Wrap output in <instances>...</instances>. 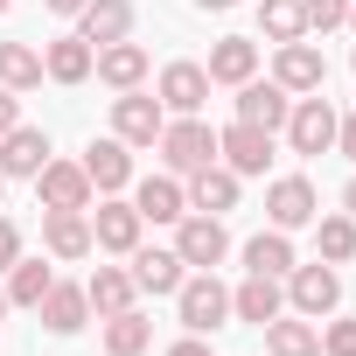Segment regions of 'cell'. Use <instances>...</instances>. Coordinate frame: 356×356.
<instances>
[{
  "instance_id": "cell-1",
  "label": "cell",
  "mask_w": 356,
  "mask_h": 356,
  "mask_svg": "<svg viewBox=\"0 0 356 356\" xmlns=\"http://www.w3.org/2000/svg\"><path fill=\"white\" fill-rule=\"evenodd\" d=\"M175 307H182V328H189V335H217V328L231 321V293H224L217 273L182 280V286H175Z\"/></svg>"
},
{
  "instance_id": "cell-2",
  "label": "cell",
  "mask_w": 356,
  "mask_h": 356,
  "mask_svg": "<svg viewBox=\"0 0 356 356\" xmlns=\"http://www.w3.org/2000/svg\"><path fill=\"white\" fill-rule=\"evenodd\" d=\"M161 161H168V175H196V168H210L217 161V133L203 126V119H175V126H161Z\"/></svg>"
},
{
  "instance_id": "cell-3",
  "label": "cell",
  "mask_w": 356,
  "mask_h": 356,
  "mask_svg": "<svg viewBox=\"0 0 356 356\" xmlns=\"http://www.w3.org/2000/svg\"><path fill=\"white\" fill-rule=\"evenodd\" d=\"M35 196H42V210H91V175H84V161H42Z\"/></svg>"
},
{
  "instance_id": "cell-4",
  "label": "cell",
  "mask_w": 356,
  "mask_h": 356,
  "mask_svg": "<svg viewBox=\"0 0 356 356\" xmlns=\"http://www.w3.org/2000/svg\"><path fill=\"white\" fill-rule=\"evenodd\" d=\"M266 217H273V231H300V224H314V217H321L314 182H307V175H280V182L266 189Z\"/></svg>"
},
{
  "instance_id": "cell-5",
  "label": "cell",
  "mask_w": 356,
  "mask_h": 356,
  "mask_svg": "<svg viewBox=\"0 0 356 356\" xmlns=\"http://www.w3.org/2000/svg\"><path fill=\"white\" fill-rule=\"evenodd\" d=\"M175 252H182V266L196 273H217L231 238H224V217H182V231H175Z\"/></svg>"
},
{
  "instance_id": "cell-6",
  "label": "cell",
  "mask_w": 356,
  "mask_h": 356,
  "mask_svg": "<svg viewBox=\"0 0 356 356\" xmlns=\"http://www.w3.org/2000/svg\"><path fill=\"white\" fill-rule=\"evenodd\" d=\"M161 126H168L161 98H140V91H119V98H112V133H119L126 147H154Z\"/></svg>"
},
{
  "instance_id": "cell-7",
  "label": "cell",
  "mask_w": 356,
  "mask_h": 356,
  "mask_svg": "<svg viewBox=\"0 0 356 356\" xmlns=\"http://www.w3.org/2000/svg\"><path fill=\"white\" fill-rule=\"evenodd\" d=\"M335 105L328 98H300L293 112H286V140H293V154H328L335 147Z\"/></svg>"
},
{
  "instance_id": "cell-8",
  "label": "cell",
  "mask_w": 356,
  "mask_h": 356,
  "mask_svg": "<svg viewBox=\"0 0 356 356\" xmlns=\"http://www.w3.org/2000/svg\"><path fill=\"white\" fill-rule=\"evenodd\" d=\"M217 161H224L231 175H266V161H273V133L238 119L231 133H217Z\"/></svg>"
},
{
  "instance_id": "cell-9",
  "label": "cell",
  "mask_w": 356,
  "mask_h": 356,
  "mask_svg": "<svg viewBox=\"0 0 356 356\" xmlns=\"http://www.w3.org/2000/svg\"><path fill=\"white\" fill-rule=\"evenodd\" d=\"M286 300H293L307 321H321V314L342 300V280H335L328 266H293V273H286Z\"/></svg>"
},
{
  "instance_id": "cell-10",
  "label": "cell",
  "mask_w": 356,
  "mask_h": 356,
  "mask_svg": "<svg viewBox=\"0 0 356 356\" xmlns=\"http://www.w3.org/2000/svg\"><path fill=\"white\" fill-rule=\"evenodd\" d=\"M203 98H210V70H203V63H168V70H161V112L196 119Z\"/></svg>"
},
{
  "instance_id": "cell-11",
  "label": "cell",
  "mask_w": 356,
  "mask_h": 356,
  "mask_svg": "<svg viewBox=\"0 0 356 356\" xmlns=\"http://www.w3.org/2000/svg\"><path fill=\"white\" fill-rule=\"evenodd\" d=\"M133 210H140V224H182L189 217V189L175 182V175H147L140 196H133Z\"/></svg>"
},
{
  "instance_id": "cell-12",
  "label": "cell",
  "mask_w": 356,
  "mask_h": 356,
  "mask_svg": "<svg viewBox=\"0 0 356 356\" xmlns=\"http://www.w3.org/2000/svg\"><path fill=\"white\" fill-rule=\"evenodd\" d=\"M273 84H280V91H321V84H328V63H321V49H314V42H280Z\"/></svg>"
},
{
  "instance_id": "cell-13",
  "label": "cell",
  "mask_w": 356,
  "mask_h": 356,
  "mask_svg": "<svg viewBox=\"0 0 356 356\" xmlns=\"http://www.w3.org/2000/svg\"><path fill=\"white\" fill-rule=\"evenodd\" d=\"M286 112H293V91H280V84H259V77H245V84H238V119H245V126H266V133H280V126H286Z\"/></svg>"
},
{
  "instance_id": "cell-14",
  "label": "cell",
  "mask_w": 356,
  "mask_h": 356,
  "mask_svg": "<svg viewBox=\"0 0 356 356\" xmlns=\"http://www.w3.org/2000/svg\"><path fill=\"white\" fill-rule=\"evenodd\" d=\"M77 35H84L91 49H105V42H126V35H133V0H84Z\"/></svg>"
},
{
  "instance_id": "cell-15",
  "label": "cell",
  "mask_w": 356,
  "mask_h": 356,
  "mask_svg": "<svg viewBox=\"0 0 356 356\" xmlns=\"http://www.w3.org/2000/svg\"><path fill=\"white\" fill-rule=\"evenodd\" d=\"M84 175H91V189H98V196H119V189L133 182V154H126V140H119V133H112V140H91Z\"/></svg>"
},
{
  "instance_id": "cell-16",
  "label": "cell",
  "mask_w": 356,
  "mask_h": 356,
  "mask_svg": "<svg viewBox=\"0 0 356 356\" xmlns=\"http://www.w3.org/2000/svg\"><path fill=\"white\" fill-rule=\"evenodd\" d=\"M91 245L98 252H133L140 245V210L133 203H98L91 210Z\"/></svg>"
},
{
  "instance_id": "cell-17",
  "label": "cell",
  "mask_w": 356,
  "mask_h": 356,
  "mask_svg": "<svg viewBox=\"0 0 356 356\" xmlns=\"http://www.w3.org/2000/svg\"><path fill=\"white\" fill-rule=\"evenodd\" d=\"M91 321V300H84V286H70V280H49V293H42V328L49 335H77Z\"/></svg>"
},
{
  "instance_id": "cell-18",
  "label": "cell",
  "mask_w": 356,
  "mask_h": 356,
  "mask_svg": "<svg viewBox=\"0 0 356 356\" xmlns=\"http://www.w3.org/2000/svg\"><path fill=\"white\" fill-rule=\"evenodd\" d=\"M189 210H203V217H224V210H238V175L231 168H196L189 175Z\"/></svg>"
},
{
  "instance_id": "cell-19",
  "label": "cell",
  "mask_w": 356,
  "mask_h": 356,
  "mask_svg": "<svg viewBox=\"0 0 356 356\" xmlns=\"http://www.w3.org/2000/svg\"><path fill=\"white\" fill-rule=\"evenodd\" d=\"M42 161H49V133L42 126L0 133V175H42Z\"/></svg>"
},
{
  "instance_id": "cell-20",
  "label": "cell",
  "mask_w": 356,
  "mask_h": 356,
  "mask_svg": "<svg viewBox=\"0 0 356 356\" xmlns=\"http://www.w3.org/2000/svg\"><path fill=\"white\" fill-rule=\"evenodd\" d=\"M91 63H98V49H91L84 35H56V42L42 49V77H56V84H84Z\"/></svg>"
},
{
  "instance_id": "cell-21",
  "label": "cell",
  "mask_w": 356,
  "mask_h": 356,
  "mask_svg": "<svg viewBox=\"0 0 356 356\" xmlns=\"http://www.w3.org/2000/svg\"><path fill=\"white\" fill-rule=\"evenodd\" d=\"M42 245H49V259H84L91 252V217L84 210H49L42 217Z\"/></svg>"
},
{
  "instance_id": "cell-22",
  "label": "cell",
  "mask_w": 356,
  "mask_h": 356,
  "mask_svg": "<svg viewBox=\"0 0 356 356\" xmlns=\"http://www.w3.org/2000/svg\"><path fill=\"white\" fill-rule=\"evenodd\" d=\"M91 70H98L112 91H140V77H147V49H140V42H105Z\"/></svg>"
},
{
  "instance_id": "cell-23",
  "label": "cell",
  "mask_w": 356,
  "mask_h": 356,
  "mask_svg": "<svg viewBox=\"0 0 356 356\" xmlns=\"http://www.w3.org/2000/svg\"><path fill=\"white\" fill-rule=\"evenodd\" d=\"M189 273H182V252H140L133 245V286L140 293H175Z\"/></svg>"
},
{
  "instance_id": "cell-24",
  "label": "cell",
  "mask_w": 356,
  "mask_h": 356,
  "mask_svg": "<svg viewBox=\"0 0 356 356\" xmlns=\"http://www.w3.org/2000/svg\"><path fill=\"white\" fill-rule=\"evenodd\" d=\"M210 84H245L252 70H259V42H245V35H224L217 49H210Z\"/></svg>"
},
{
  "instance_id": "cell-25",
  "label": "cell",
  "mask_w": 356,
  "mask_h": 356,
  "mask_svg": "<svg viewBox=\"0 0 356 356\" xmlns=\"http://www.w3.org/2000/svg\"><path fill=\"white\" fill-rule=\"evenodd\" d=\"M133 293H140V286H133V273H126V266H98V273L84 280V300H91L98 314H126V307H133Z\"/></svg>"
},
{
  "instance_id": "cell-26",
  "label": "cell",
  "mask_w": 356,
  "mask_h": 356,
  "mask_svg": "<svg viewBox=\"0 0 356 356\" xmlns=\"http://www.w3.org/2000/svg\"><path fill=\"white\" fill-rule=\"evenodd\" d=\"M280 307H286V293H280V280H273V273H252V280L231 293V314H245V321H259V328H266Z\"/></svg>"
},
{
  "instance_id": "cell-27",
  "label": "cell",
  "mask_w": 356,
  "mask_h": 356,
  "mask_svg": "<svg viewBox=\"0 0 356 356\" xmlns=\"http://www.w3.org/2000/svg\"><path fill=\"white\" fill-rule=\"evenodd\" d=\"M266 349H273V356H321V328L273 314V321H266Z\"/></svg>"
},
{
  "instance_id": "cell-28",
  "label": "cell",
  "mask_w": 356,
  "mask_h": 356,
  "mask_svg": "<svg viewBox=\"0 0 356 356\" xmlns=\"http://www.w3.org/2000/svg\"><path fill=\"white\" fill-rule=\"evenodd\" d=\"M35 84H42V49L0 42V91H35Z\"/></svg>"
},
{
  "instance_id": "cell-29",
  "label": "cell",
  "mask_w": 356,
  "mask_h": 356,
  "mask_svg": "<svg viewBox=\"0 0 356 356\" xmlns=\"http://www.w3.org/2000/svg\"><path fill=\"white\" fill-rule=\"evenodd\" d=\"M49 266L42 259H15L8 266V307H42V293H49Z\"/></svg>"
},
{
  "instance_id": "cell-30",
  "label": "cell",
  "mask_w": 356,
  "mask_h": 356,
  "mask_svg": "<svg viewBox=\"0 0 356 356\" xmlns=\"http://www.w3.org/2000/svg\"><path fill=\"white\" fill-rule=\"evenodd\" d=\"M245 266H252V273L286 280V273H293V245H286V231H259V238L245 245Z\"/></svg>"
},
{
  "instance_id": "cell-31",
  "label": "cell",
  "mask_w": 356,
  "mask_h": 356,
  "mask_svg": "<svg viewBox=\"0 0 356 356\" xmlns=\"http://www.w3.org/2000/svg\"><path fill=\"white\" fill-rule=\"evenodd\" d=\"M147 342H154V321L147 314H133V307L126 314H105V349L112 356H140Z\"/></svg>"
},
{
  "instance_id": "cell-32",
  "label": "cell",
  "mask_w": 356,
  "mask_h": 356,
  "mask_svg": "<svg viewBox=\"0 0 356 356\" xmlns=\"http://www.w3.org/2000/svg\"><path fill=\"white\" fill-rule=\"evenodd\" d=\"M259 29L273 42H300L307 35V15H300V0H259Z\"/></svg>"
},
{
  "instance_id": "cell-33",
  "label": "cell",
  "mask_w": 356,
  "mask_h": 356,
  "mask_svg": "<svg viewBox=\"0 0 356 356\" xmlns=\"http://www.w3.org/2000/svg\"><path fill=\"white\" fill-rule=\"evenodd\" d=\"M321 259L328 266L356 259V217H321Z\"/></svg>"
},
{
  "instance_id": "cell-34",
  "label": "cell",
  "mask_w": 356,
  "mask_h": 356,
  "mask_svg": "<svg viewBox=\"0 0 356 356\" xmlns=\"http://www.w3.org/2000/svg\"><path fill=\"white\" fill-rule=\"evenodd\" d=\"M300 15H307V29H342L349 0H300Z\"/></svg>"
},
{
  "instance_id": "cell-35",
  "label": "cell",
  "mask_w": 356,
  "mask_h": 356,
  "mask_svg": "<svg viewBox=\"0 0 356 356\" xmlns=\"http://www.w3.org/2000/svg\"><path fill=\"white\" fill-rule=\"evenodd\" d=\"M321 356H356V321H328L321 328Z\"/></svg>"
},
{
  "instance_id": "cell-36",
  "label": "cell",
  "mask_w": 356,
  "mask_h": 356,
  "mask_svg": "<svg viewBox=\"0 0 356 356\" xmlns=\"http://www.w3.org/2000/svg\"><path fill=\"white\" fill-rule=\"evenodd\" d=\"M15 259H22V231H15V224H8V217H0V273H8V266H15Z\"/></svg>"
},
{
  "instance_id": "cell-37",
  "label": "cell",
  "mask_w": 356,
  "mask_h": 356,
  "mask_svg": "<svg viewBox=\"0 0 356 356\" xmlns=\"http://www.w3.org/2000/svg\"><path fill=\"white\" fill-rule=\"evenodd\" d=\"M22 126V105H15V91H0V133H15Z\"/></svg>"
},
{
  "instance_id": "cell-38",
  "label": "cell",
  "mask_w": 356,
  "mask_h": 356,
  "mask_svg": "<svg viewBox=\"0 0 356 356\" xmlns=\"http://www.w3.org/2000/svg\"><path fill=\"white\" fill-rule=\"evenodd\" d=\"M335 147H342V154H349V161H356V112H349V119H342V126H335Z\"/></svg>"
},
{
  "instance_id": "cell-39",
  "label": "cell",
  "mask_w": 356,
  "mask_h": 356,
  "mask_svg": "<svg viewBox=\"0 0 356 356\" xmlns=\"http://www.w3.org/2000/svg\"><path fill=\"white\" fill-rule=\"evenodd\" d=\"M168 356H210V342H203V335H182V342H175Z\"/></svg>"
},
{
  "instance_id": "cell-40",
  "label": "cell",
  "mask_w": 356,
  "mask_h": 356,
  "mask_svg": "<svg viewBox=\"0 0 356 356\" xmlns=\"http://www.w3.org/2000/svg\"><path fill=\"white\" fill-rule=\"evenodd\" d=\"M49 8H56V15H84V0H49Z\"/></svg>"
},
{
  "instance_id": "cell-41",
  "label": "cell",
  "mask_w": 356,
  "mask_h": 356,
  "mask_svg": "<svg viewBox=\"0 0 356 356\" xmlns=\"http://www.w3.org/2000/svg\"><path fill=\"white\" fill-rule=\"evenodd\" d=\"M342 203H349V217H356V182H349V189H342Z\"/></svg>"
},
{
  "instance_id": "cell-42",
  "label": "cell",
  "mask_w": 356,
  "mask_h": 356,
  "mask_svg": "<svg viewBox=\"0 0 356 356\" xmlns=\"http://www.w3.org/2000/svg\"><path fill=\"white\" fill-rule=\"evenodd\" d=\"M196 8H217V15H224V8H231V0H196Z\"/></svg>"
},
{
  "instance_id": "cell-43",
  "label": "cell",
  "mask_w": 356,
  "mask_h": 356,
  "mask_svg": "<svg viewBox=\"0 0 356 356\" xmlns=\"http://www.w3.org/2000/svg\"><path fill=\"white\" fill-rule=\"evenodd\" d=\"M0 321H8V293H0Z\"/></svg>"
},
{
  "instance_id": "cell-44",
  "label": "cell",
  "mask_w": 356,
  "mask_h": 356,
  "mask_svg": "<svg viewBox=\"0 0 356 356\" xmlns=\"http://www.w3.org/2000/svg\"><path fill=\"white\" fill-rule=\"evenodd\" d=\"M8 8H15V0H0V15H8Z\"/></svg>"
},
{
  "instance_id": "cell-45",
  "label": "cell",
  "mask_w": 356,
  "mask_h": 356,
  "mask_svg": "<svg viewBox=\"0 0 356 356\" xmlns=\"http://www.w3.org/2000/svg\"><path fill=\"white\" fill-rule=\"evenodd\" d=\"M349 29H356V8H349Z\"/></svg>"
},
{
  "instance_id": "cell-46",
  "label": "cell",
  "mask_w": 356,
  "mask_h": 356,
  "mask_svg": "<svg viewBox=\"0 0 356 356\" xmlns=\"http://www.w3.org/2000/svg\"><path fill=\"white\" fill-rule=\"evenodd\" d=\"M0 189H8V175H0Z\"/></svg>"
}]
</instances>
